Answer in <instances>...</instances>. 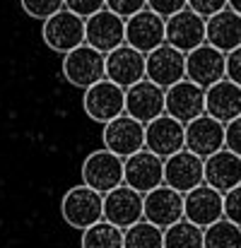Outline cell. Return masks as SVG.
I'll return each instance as SVG.
<instances>
[{"label": "cell", "mask_w": 241, "mask_h": 248, "mask_svg": "<svg viewBox=\"0 0 241 248\" xmlns=\"http://www.w3.org/2000/svg\"><path fill=\"white\" fill-rule=\"evenodd\" d=\"M145 150L160 155L161 159L186 150V125L174 116H157L145 125Z\"/></svg>", "instance_id": "obj_14"}, {"label": "cell", "mask_w": 241, "mask_h": 248, "mask_svg": "<svg viewBox=\"0 0 241 248\" xmlns=\"http://www.w3.org/2000/svg\"><path fill=\"white\" fill-rule=\"evenodd\" d=\"M205 183L220 193H229L241 186V157L232 150H220L205 159Z\"/></svg>", "instance_id": "obj_22"}, {"label": "cell", "mask_w": 241, "mask_h": 248, "mask_svg": "<svg viewBox=\"0 0 241 248\" xmlns=\"http://www.w3.org/2000/svg\"><path fill=\"white\" fill-rule=\"evenodd\" d=\"M82 181L89 188H94L104 195L111 193L113 188L126 183V162H123V157L113 155L106 147L92 152L82 164Z\"/></svg>", "instance_id": "obj_3"}, {"label": "cell", "mask_w": 241, "mask_h": 248, "mask_svg": "<svg viewBox=\"0 0 241 248\" xmlns=\"http://www.w3.org/2000/svg\"><path fill=\"white\" fill-rule=\"evenodd\" d=\"M205 248H241V227L227 217L205 227Z\"/></svg>", "instance_id": "obj_28"}, {"label": "cell", "mask_w": 241, "mask_h": 248, "mask_svg": "<svg viewBox=\"0 0 241 248\" xmlns=\"http://www.w3.org/2000/svg\"><path fill=\"white\" fill-rule=\"evenodd\" d=\"M188 7L208 19V17L222 12L225 7H229V0H188Z\"/></svg>", "instance_id": "obj_34"}, {"label": "cell", "mask_w": 241, "mask_h": 248, "mask_svg": "<svg viewBox=\"0 0 241 248\" xmlns=\"http://www.w3.org/2000/svg\"><path fill=\"white\" fill-rule=\"evenodd\" d=\"M208 44L232 53L241 46V15L232 7H225L222 12L208 17Z\"/></svg>", "instance_id": "obj_23"}, {"label": "cell", "mask_w": 241, "mask_h": 248, "mask_svg": "<svg viewBox=\"0 0 241 248\" xmlns=\"http://www.w3.org/2000/svg\"><path fill=\"white\" fill-rule=\"evenodd\" d=\"M92 48L101 53H111L126 44V19L109 7L87 17V41Z\"/></svg>", "instance_id": "obj_17"}, {"label": "cell", "mask_w": 241, "mask_h": 248, "mask_svg": "<svg viewBox=\"0 0 241 248\" xmlns=\"http://www.w3.org/2000/svg\"><path fill=\"white\" fill-rule=\"evenodd\" d=\"M147 7H150L152 12L161 15L164 19H169L171 15L186 10V7H188V0H147Z\"/></svg>", "instance_id": "obj_33"}, {"label": "cell", "mask_w": 241, "mask_h": 248, "mask_svg": "<svg viewBox=\"0 0 241 248\" xmlns=\"http://www.w3.org/2000/svg\"><path fill=\"white\" fill-rule=\"evenodd\" d=\"M126 229L101 219L82 232V248H123Z\"/></svg>", "instance_id": "obj_26"}, {"label": "cell", "mask_w": 241, "mask_h": 248, "mask_svg": "<svg viewBox=\"0 0 241 248\" xmlns=\"http://www.w3.org/2000/svg\"><path fill=\"white\" fill-rule=\"evenodd\" d=\"M227 78L241 87V46L227 53Z\"/></svg>", "instance_id": "obj_36"}, {"label": "cell", "mask_w": 241, "mask_h": 248, "mask_svg": "<svg viewBox=\"0 0 241 248\" xmlns=\"http://www.w3.org/2000/svg\"><path fill=\"white\" fill-rule=\"evenodd\" d=\"M84 113L96 123H109L126 113V89L121 84L111 82L109 78L84 89L82 99Z\"/></svg>", "instance_id": "obj_4"}, {"label": "cell", "mask_w": 241, "mask_h": 248, "mask_svg": "<svg viewBox=\"0 0 241 248\" xmlns=\"http://www.w3.org/2000/svg\"><path fill=\"white\" fill-rule=\"evenodd\" d=\"M106 78L121 84L123 89L147 78V53L123 44L116 51L106 53Z\"/></svg>", "instance_id": "obj_15"}, {"label": "cell", "mask_w": 241, "mask_h": 248, "mask_svg": "<svg viewBox=\"0 0 241 248\" xmlns=\"http://www.w3.org/2000/svg\"><path fill=\"white\" fill-rule=\"evenodd\" d=\"M44 41L56 53H70L87 41V19L63 7L53 17L44 19Z\"/></svg>", "instance_id": "obj_2"}, {"label": "cell", "mask_w": 241, "mask_h": 248, "mask_svg": "<svg viewBox=\"0 0 241 248\" xmlns=\"http://www.w3.org/2000/svg\"><path fill=\"white\" fill-rule=\"evenodd\" d=\"M106 7H109L111 12L121 15L123 19H128V17L143 12V10L147 7V0H106Z\"/></svg>", "instance_id": "obj_30"}, {"label": "cell", "mask_w": 241, "mask_h": 248, "mask_svg": "<svg viewBox=\"0 0 241 248\" xmlns=\"http://www.w3.org/2000/svg\"><path fill=\"white\" fill-rule=\"evenodd\" d=\"M123 248H164V229L147 219H140L126 229Z\"/></svg>", "instance_id": "obj_27"}, {"label": "cell", "mask_w": 241, "mask_h": 248, "mask_svg": "<svg viewBox=\"0 0 241 248\" xmlns=\"http://www.w3.org/2000/svg\"><path fill=\"white\" fill-rule=\"evenodd\" d=\"M208 113L217 121H222L225 125L234 118L241 116V87L232 82L229 78L220 80L208 89V104H205Z\"/></svg>", "instance_id": "obj_24"}, {"label": "cell", "mask_w": 241, "mask_h": 248, "mask_svg": "<svg viewBox=\"0 0 241 248\" xmlns=\"http://www.w3.org/2000/svg\"><path fill=\"white\" fill-rule=\"evenodd\" d=\"M126 186L138 193H150L164 186V159L150 150H140L126 159Z\"/></svg>", "instance_id": "obj_19"}, {"label": "cell", "mask_w": 241, "mask_h": 248, "mask_svg": "<svg viewBox=\"0 0 241 248\" xmlns=\"http://www.w3.org/2000/svg\"><path fill=\"white\" fill-rule=\"evenodd\" d=\"M104 219L128 229L133 224H138L140 219H145V198L143 193H138L130 186H118L111 193L104 195Z\"/></svg>", "instance_id": "obj_8"}, {"label": "cell", "mask_w": 241, "mask_h": 248, "mask_svg": "<svg viewBox=\"0 0 241 248\" xmlns=\"http://www.w3.org/2000/svg\"><path fill=\"white\" fill-rule=\"evenodd\" d=\"M166 44L183 53L195 51L198 46L208 44V19L191 7L171 15L166 19Z\"/></svg>", "instance_id": "obj_6"}, {"label": "cell", "mask_w": 241, "mask_h": 248, "mask_svg": "<svg viewBox=\"0 0 241 248\" xmlns=\"http://www.w3.org/2000/svg\"><path fill=\"white\" fill-rule=\"evenodd\" d=\"M186 217L183 212V195L174 190L171 186H160L150 193H145V219L157 224L161 229H169L171 224L181 222Z\"/></svg>", "instance_id": "obj_21"}, {"label": "cell", "mask_w": 241, "mask_h": 248, "mask_svg": "<svg viewBox=\"0 0 241 248\" xmlns=\"http://www.w3.org/2000/svg\"><path fill=\"white\" fill-rule=\"evenodd\" d=\"M65 7L70 12H75V15H80V17L87 19V17L96 15L99 10H104L106 0H65Z\"/></svg>", "instance_id": "obj_32"}, {"label": "cell", "mask_w": 241, "mask_h": 248, "mask_svg": "<svg viewBox=\"0 0 241 248\" xmlns=\"http://www.w3.org/2000/svg\"><path fill=\"white\" fill-rule=\"evenodd\" d=\"M166 111V89L152 80H140L126 89V113L138 118L140 123H150Z\"/></svg>", "instance_id": "obj_16"}, {"label": "cell", "mask_w": 241, "mask_h": 248, "mask_svg": "<svg viewBox=\"0 0 241 248\" xmlns=\"http://www.w3.org/2000/svg\"><path fill=\"white\" fill-rule=\"evenodd\" d=\"M164 248H205V229L183 217L164 229Z\"/></svg>", "instance_id": "obj_25"}, {"label": "cell", "mask_w": 241, "mask_h": 248, "mask_svg": "<svg viewBox=\"0 0 241 248\" xmlns=\"http://www.w3.org/2000/svg\"><path fill=\"white\" fill-rule=\"evenodd\" d=\"M227 150L241 157V116L227 123Z\"/></svg>", "instance_id": "obj_35"}, {"label": "cell", "mask_w": 241, "mask_h": 248, "mask_svg": "<svg viewBox=\"0 0 241 248\" xmlns=\"http://www.w3.org/2000/svg\"><path fill=\"white\" fill-rule=\"evenodd\" d=\"M63 75L70 84L82 87V89L96 84L99 80L106 78V53L92 48L89 44H82L70 53H65Z\"/></svg>", "instance_id": "obj_5"}, {"label": "cell", "mask_w": 241, "mask_h": 248, "mask_svg": "<svg viewBox=\"0 0 241 248\" xmlns=\"http://www.w3.org/2000/svg\"><path fill=\"white\" fill-rule=\"evenodd\" d=\"M104 193L89 188L87 183L70 188L61 200V215L73 229H89L104 219Z\"/></svg>", "instance_id": "obj_1"}, {"label": "cell", "mask_w": 241, "mask_h": 248, "mask_svg": "<svg viewBox=\"0 0 241 248\" xmlns=\"http://www.w3.org/2000/svg\"><path fill=\"white\" fill-rule=\"evenodd\" d=\"M225 217L241 227V186L225 193Z\"/></svg>", "instance_id": "obj_31"}, {"label": "cell", "mask_w": 241, "mask_h": 248, "mask_svg": "<svg viewBox=\"0 0 241 248\" xmlns=\"http://www.w3.org/2000/svg\"><path fill=\"white\" fill-rule=\"evenodd\" d=\"M183 212H186L188 222L205 229V227H210V224H215L225 217V193L203 183V186L193 188L191 193H186Z\"/></svg>", "instance_id": "obj_18"}, {"label": "cell", "mask_w": 241, "mask_h": 248, "mask_svg": "<svg viewBox=\"0 0 241 248\" xmlns=\"http://www.w3.org/2000/svg\"><path fill=\"white\" fill-rule=\"evenodd\" d=\"M229 7H232V10H237V12L241 15V0H229Z\"/></svg>", "instance_id": "obj_37"}, {"label": "cell", "mask_w": 241, "mask_h": 248, "mask_svg": "<svg viewBox=\"0 0 241 248\" xmlns=\"http://www.w3.org/2000/svg\"><path fill=\"white\" fill-rule=\"evenodd\" d=\"M22 10L34 19H48L65 7V0H19Z\"/></svg>", "instance_id": "obj_29"}, {"label": "cell", "mask_w": 241, "mask_h": 248, "mask_svg": "<svg viewBox=\"0 0 241 248\" xmlns=\"http://www.w3.org/2000/svg\"><path fill=\"white\" fill-rule=\"evenodd\" d=\"M104 147L123 159L145 150V123L128 113L104 123Z\"/></svg>", "instance_id": "obj_10"}, {"label": "cell", "mask_w": 241, "mask_h": 248, "mask_svg": "<svg viewBox=\"0 0 241 248\" xmlns=\"http://www.w3.org/2000/svg\"><path fill=\"white\" fill-rule=\"evenodd\" d=\"M164 183L178 193H191L205 183V159L191 150H181L164 159Z\"/></svg>", "instance_id": "obj_12"}, {"label": "cell", "mask_w": 241, "mask_h": 248, "mask_svg": "<svg viewBox=\"0 0 241 248\" xmlns=\"http://www.w3.org/2000/svg\"><path fill=\"white\" fill-rule=\"evenodd\" d=\"M147 80L164 89L186 80V53L171 44H161L160 48L147 53Z\"/></svg>", "instance_id": "obj_20"}, {"label": "cell", "mask_w": 241, "mask_h": 248, "mask_svg": "<svg viewBox=\"0 0 241 248\" xmlns=\"http://www.w3.org/2000/svg\"><path fill=\"white\" fill-rule=\"evenodd\" d=\"M126 44L143 53H152L161 44H166V19L157 12H152L150 7L128 17L126 19Z\"/></svg>", "instance_id": "obj_9"}, {"label": "cell", "mask_w": 241, "mask_h": 248, "mask_svg": "<svg viewBox=\"0 0 241 248\" xmlns=\"http://www.w3.org/2000/svg\"><path fill=\"white\" fill-rule=\"evenodd\" d=\"M186 78L203 89H210L227 78V53L210 44L198 46L195 51L186 53Z\"/></svg>", "instance_id": "obj_7"}, {"label": "cell", "mask_w": 241, "mask_h": 248, "mask_svg": "<svg viewBox=\"0 0 241 248\" xmlns=\"http://www.w3.org/2000/svg\"><path fill=\"white\" fill-rule=\"evenodd\" d=\"M227 147V125L210 113L198 116L195 121L186 123V150L208 159L210 155Z\"/></svg>", "instance_id": "obj_11"}, {"label": "cell", "mask_w": 241, "mask_h": 248, "mask_svg": "<svg viewBox=\"0 0 241 248\" xmlns=\"http://www.w3.org/2000/svg\"><path fill=\"white\" fill-rule=\"evenodd\" d=\"M205 104H208V89H203L188 78L166 89V113L181 121L183 125L208 113Z\"/></svg>", "instance_id": "obj_13"}]
</instances>
